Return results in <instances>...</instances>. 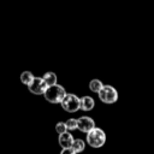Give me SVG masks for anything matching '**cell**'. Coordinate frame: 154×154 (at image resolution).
Listing matches in <instances>:
<instances>
[{
    "label": "cell",
    "instance_id": "30bf717a",
    "mask_svg": "<svg viewBox=\"0 0 154 154\" xmlns=\"http://www.w3.org/2000/svg\"><path fill=\"white\" fill-rule=\"evenodd\" d=\"M42 79L45 81V83H46V84H47V87H48V85L55 84V83H57V81H58V77H57V75H55L54 72L48 71V72H46V73L42 76Z\"/></svg>",
    "mask_w": 154,
    "mask_h": 154
},
{
    "label": "cell",
    "instance_id": "8992f818",
    "mask_svg": "<svg viewBox=\"0 0 154 154\" xmlns=\"http://www.w3.org/2000/svg\"><path fill=\"white\" fill-rule=\"evenodd\" d=\"M95 122L93 118L88 117V116H84V117H81L77 119V129L81 131V132H89L93 128H95Z\"/></svg>",
    "mask_w": 154,
    "mask_h": 154
},
{
    "label": "cell",
    "instance_id": "7a4b0ae2",
    "mask_svg": "<svg viewBox=\"0 0 154 154\" xmlns=\"http://www.w3.org/2000/svg\"><path fill=\"white\" fill-rule=\"evenodd\" d=\"M87 143L91 148H101L106 143V132L101 128H93L87 132Z\"/></svg>",
    "mask_w": 154,
    "mask_h": 154
},
{
    "label": "cell",
    "instance_id": "8fae6325",
    "mask_svg": "<svg viewBox=\"0 0 154 154\" xmlns=\"http://www.w3.org/2000/svg\"><path fill=\"white\" fill-rule=\"evenodd\" d=\"M35 76L30 72V71H23L22 73H20V82L23 83V84H25V85H28L31 81H32V78H34Z\"/></svg>",
    "mask_w": 154,
    "mask_h": 154
},
{
    "label": "cell",
    "instance_id": "9c48e42d",
    "mask_svg": "<svg viewBox=\"0 0 154 154\" xmlns=\"http://www.w3.org/2000/svg\"><path fill=\"white\" fill-rule=\"evenodd\" d=\"M75 153H82L83 150H84V148H85V142L83 141V140H81V138H73V142H72V144H71V147H70Z\"/></svg>",
    "mask_w": 154,
    "mask_h": 154
},
{
    "label": "cell",
    "instance_id": "ba28073f",
    "mask_svg": "<svg viewBox=\"0 0 154 154\" xmlns=\"http://www.w3.org/2000/svg\"><path fill=\"white\" fill-rule=\"evenodd\" d=\"M94 106H95V101H94V99L91 96L85 95V96L81 97V107H79V109H82L84 112H89V111H91L94 108Z\"/></svg>",
    "mask_w": 154,
    "mask_h": 154
},
{
    "label": "cell",
    "instance_id": "6da1fadb",
    "mask_svg": "<svg viewBox=\"0 0 154 154\" xmlns=\"http://www.w3.org/2000/svg\"><path fill=\"white\" fill-rule=\"evenodd\" d=\"M65 94H66L65 88L63 85L55 83V84L48 85L42 95L51 103H60V101L63 100V97H64Z\"/></svg>",
    "mask_w": 154,
    "mask_h": 154
},
{
    "label": "cell",
    "instance_id": "277c9868",
    "mask_svg": "<svg viewBox=\"0 0 154 154\" xmlns=\"http://www.w3.org/2000/svg\"><path fill=\"white\" fill-rule=\"evenodd\" d=\"M99 99L103 102V103H114L118 100V91L114 87L109 85V84H103L101 87V89L97 91Z\"/></svg>",
    "mask_w": 154,
    "mask_h": 154
},
{
    "label": "cell",
    "instance_id": "9a60e30c",
    "mask_svg": "<svg viewBox=\"0 0 154 154\" xmlns=\"http://www.w3.org/2000/svg\"><path fill=\"white\" fill-rule=\"evenodd\" d=\"M60 154H77V153H75L71 148H63V150L60 152Z\"/></svg>",
    "mask_w": 154,
    "mask_h": 154
},
{
    "label": "cell",
    "instance_id": "3957f363",
    "mask_svg": "<svg viewBox=\"0 0 154 154\" xmlns=\"http://www.w3.org/2000/svg\"><path fill=\"white\" fill-rule=\"evenodd\" d=\"M60 105L64 111H66L69 113H75L81 107V97H78L76 94L66 93L64 95L63 100L60 101Z\"/></svg>",
    "mask_w": 154,
    "mask_h": 154
},
{
    "label": "cell",
    "instance_id": "7c38bea8",
    "mask_svg": "<svg viewBox=\"0 0 154 154\" xmlns=\"http://www.w3.org/2000/svg\"><path fill=\"white\" fill-rule=\"evenodd\" d=\"M102 85H103V84H102V82H101L100 79H91L90 83H89V89H90L93 93H96V94H97V91L101 89Z\"/></svg>",
    "mask_w": 154,
    "mask_h": 154
},
{
    "label": "cell",
    "instance_id": "5b68a950",
    "mask_svg": "<svg viewBox=\"0 0 154 154\" xmlns=\"http://www.w3.org/2000/svg\"><path fill=\"white\" fill-rule=\"evenodd\" d=\"M47 88V84L42 79V77H34L32 81L28 84V89L31 94L35 95H42Z\"/></svg>",
    "mask_w": 154,
    "mask_h": 154
},
{
    "label": "cell",
    "instance_id": "4fadbf2b",
    "mask_svg": "<svg viewBox=\"0 0 154 154\" xmlns=\"http://www.w3.org/2000/svg\"><path fill=\"white\" fill-rule=\"evenodd\" d=\"M65 125H66V129L67 130H76L77 129V119L75 118H70L65 122Z\"/></svg>",
    "mask_w": 154,
    "mask_h": 154
},
{
    "label": "cell",
    "instance_id": "5bb4252c",
    "mask_svg": "<svg viewBox=\"0 0 154 154\" xmlns=\"http://www.w3.org/2000/svg\"><path fill=\"white\" fill-rule=\"evenodd\" d=\"M55 131L58 132V135H60V134L67 131L66 125H65V122H58V123L55 124Z\"/></svg>",
    "mask_w": 154,
    "mask_h": 154
},
{
    "label": "cell",
    "instance_id": "52a82bcc",
    "mask_svg": "<svg viewBox=\"0 0 154 154\" xmlns=\"http://www.w3.org/2000/svg\"><path fill=\"white\" fill-rule=\"evenodd\" d=\"M58 142L61 146V148H70L71 144H72V142H73V136L70 132L65 131V132H63V134L59 135Z\"/></svg>",
    "mask_w": 154,
    "mask_h": 154
}]
</instances>
